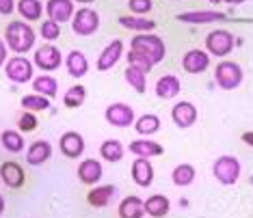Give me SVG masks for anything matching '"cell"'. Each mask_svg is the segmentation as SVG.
<instances>
[{"instance_id":"obj_36","label":"cell","mask_w":253,"mask_h":218,"mask_svg":"<svg viewBox=\"0 0 253 218\" xmlns=\"http://www.w3.org/2000/svg\"><path fill=\"white\" fill-rule=\"evenodd\" d=\"M128 63H130V67H136V70H141L143 73H147L149 70H152V61L145 59L143 54L139 52H134V50H130V54H128Z\"/></svg>"},{"instance_id":"obj_30","label":"cell","mask_w":253,"mask_h":218,"mask_svg":"<svg viewBox=\"0 0 253 218\" xmlns=\"http://www.w3.org/2000/svg\"><path fill=\"white\" fill-rule=\"evenodd\" d=\"M100 153H102V158L106 160V162H119V160L124 158V145L119 141H104L102 143V147H100Z\"/></svg>"},{"instance_id":"obj_20","label":"cell","mask_w":253,"mask_h":218,"mask_svg":"<svg viewBox=\"0 0 253 218\" xmlns=\"http://www.w3.org/2000/svg\"><path fill=\"white\" fill-rule=\"evenodd\" d=\"M130 151L134 153L136 158H152V156H163L165 149H163V145H158V143L143 139V141H132Z\"/></svg>"},{"instance_id":"obj_28","label":"cell","mask_w":253,"mask_h":218,"mask_svg":"<svg viewBox=\"0 0 253 218\" xmlns=\"http://www.w3.org/2000/svg\"><path fill=\"white\" fill-rule=\"evenodd\" d=\"M171 180H173L175 186H191L195 182V166L193 164H177L173 169V173H171Z\"/></svg>"},{"instance_id":"obj_38","label":"cell","mask_w":253,"mask_h":218,"mask_svg":"<svg viewBox=\"0 0 253 218\" xmlns=\"http://www.w3.org/2000/svg\"><path fill=\"white\" fill-rule=\"evenodd\" d=\"M18 125H20V130L22 132H33L37 128V117H35V112H24L20 117V121H18Z\"/></svg>"},{"instance_id":"obj_11","label":"cell","mask_w":253,"mask_h":218,"mask_svg":"<svg viewBox=\"0 0 253 218\" xmlns=\"http://www.w3.org/2000/svg\"><path fill=\"white\" fill-rule=\"evenodd\" d=\"M171 119H173L177 128H191L197 121V108L191 102H177L173 110H171Z\"/></svg>"},{"instance_id":"obj_23","label":"cell","mask_w":253,"mask_h":218,"mask_svg":"<svg viewBox=\"0 0 253 218\" xmlns=\"http://www.w3.org/2000/svg\"><path fill=\"white\" fill-rule=\"evenodd\" d=\"M67 72H70L72 78H83L84 73L89 72L87 56H84L83 52H78V50L70 52V54H67Z\"/></svg>"},{"instance_id":"obj_15","label":"cell","mask_w":253,"mask_h":218,"mask_svg":"<svg viewBox=\"0 0 253 218\" xmlns=\"http://www.w3.org/2000/svg\"><path fill=\"white\" fill-rule=\"evenodd\" d=\"M132 180L136 182V186L147 188L154 182V166L149 164L147 158H136L132 164Z\"/></svg>"},{"instance_id":"obj_39","label":"cell","mask_w":253,"mask_h":218,"mask_svg":"<svg viewBox=\"0 0 253 218\" xmlns=\"http://www.w3.org/2000/svg\"><path fill=\"white\" fill-rule=\"evenodd\" d=\"M128 7L134 15H143V13H149V11H152V0H130Z\"/></svg>"},{"instance_id":"obj_32","label":"cell","mask_w":253,"mask_h":218,"mask_svg":"<svg viewBox=\"0 0 253 218\" xmlns=\"http://www.w3.org/2000/svg\"><path fill=\"white\" fill-rule=\"evenodd\" d=\"M48 106H50V97H43L39 93H31V95L22 97V108L28 112H42Z\"/></svg>"},{"instance_id":"obj_3","label":"cell","mask_w":253,"mask_h":218,"mask_svg":"<svg viewBox=\"0 0 253 218\" xmlns=\"http://www.w3.org/2000/svg\"><path fill=\"white\" fill-rule=\"evenodd\" d=\"M214 78H216V84L221 89L232 91L236 87H240V82H243V70H240L238 63L223 61V63H218V65H216Z\"/></svg>"},{"instance_id":"obj_45","label":"cell","mask_w":253,"mask_h":218,"mask_svg":"<svg viewBox=\"0 0 253 218\" xmlns=\"http://www.w3.org/2000/svg\"><path fill=\"white\" fill-rule=\"evenodd\" d=\"M78 2H83V4H87V2H93V0H78Z\"/></svg>"},{"instance_id":"obj_1","label":"cell","mask_w":253,"mask_h":218,"mask_svg":"<svg viewBox=\"0 0 253 218\" xmlns=\"http://www.w3.org/2000/svg\"><path fill=\"white\" fill-rule=\"evenodd\" d=\"M4 39H7V45L15 54H26L28 50H33V45H35V31H33L31 24L18 20V22H11L7 26Z\"/></svg>"},{"instance_id":"obj_5","label":"cell","mask_w":253,"mask_h":218,"mask_svg":"<svg viewBox=\"0 0 253 218\" xmlns=\"http://www.w3.org/2000/svg\"><path fill=\"white\" fill-rule=\"evenodd\" d=\"M4 73L11 82H18V84H24V82H31L33 80V63L24 59V56H13L7 65H4Z\"/></svg>"},{"instance_id":"obj_2","label":"cell","mask_w":253,"mask_h":218,"mask_svg":"<svg viewBox=\"0 0 253 218\" xmlns=\"http://www.w3.org/2000/svg\"><path fill=\"white\" fill-rule=\"evenodd\" d=\"M132 50L134 52L143 54L145 59L152 61V65H156L165 59L167 54V48H165V41L156 35H149V33H141V35L132 37Z\"/></svg>"},{"instance_id":"obj_25","label":"cell","mask_w":253,"mask_h":218,"mask_svg":"<svg viewBox=\"0 0 253 218\" xmlns=\"http://www.w3.org/2000/svg\"><path fill=\"white\" fill-rule=\"evenodd\" d=\"M113 194H115V186H95L93 190L87 194V201L93 208H106V205L111 203Z\"/></svg>"},{"instance_id":"obj_17","label":"cell","mask_w":253,"mask_h":218,"mask_svg":"<svg viewBox=\"0 0 253 218\" xmlns=\"http://www.w3.org/2000/svg\"><path fill=\"white\" fill-rule=\"evenodd\" d=\"M78 180L83 183H87V186H93V183H97L102 180V164L97 162V160H93V158L80 162V166H78Z\"/></svg>"},{"instance_id":"obj_33","label":"cell","mask_w":253,"mask_h":218,"mask_svg":"<svg viewBox=\"0 0 253 218\" xmlns=\"http://www.w3.org/2000/svg\"><path fill=\"white\" fill-rule=\"evenodd\" d=\"M84 100H87V89H84L83 84H76V87H72L65 93V100H63V104H65L67 108H78V106L84 104Z\"/></svg>"},{"instance_id":"obj_29","label":"cell","mask_w":253,"mask_h":218,"mask_svg":"<svg viewBox=\"0 0 253 218\" xmlns=\"http://www.w3.org/2000/svg\"><path fill=\"white\" fill-rule=\"evenodd\" d=\"M42 9L43 7L39 0H20L18 2V11L26 22H37L42 18Z\"/></svg>"},{"instance_id":"obj_8","label":"cell","mask_w":253,"mask_h":218,"mask_svg":"<svg viewBox=\"0 0 253 218\" xmlns=\"http://www.w3.org/2000/svg\"><path fill=\"white\" fill-rule=\"evenodd\" d=\"M104 117H106L108 123L115 125V128H128V125L134 123V110H132L128 104H122V102L108 106Z\"/></svg>"},{"instance_id":"obj_31","label":"cell","mask_w":253,"mask_h":218,"mask_svg":"<svg viewBox=\"0 0 253 218\" xmlns=\"http://www.w3.org/2000/svg\"><path fill=\"white\" fill-rule=\"evenodd\" d=\"M0 141H2V147L11 153H20L22 149H24V139H22V134H18L15 130H4L2 134H0Z\"/></svg>"},{"instance_id":"obj_44","label":"cell","mask_w":253,"mask_h":218,"mask_svg":"<svg viewBox=\"0 0 253 218\" xmlns=\"http://www.w3.org/2000/svg\"><path fill=\"white\" fill-rule=\"evenodd\" d=\"M225 2H229V4H240V2H245V0H225Z\"/></svg>"},{"instance_id":"obj_21","label":"cell","mask_w":253,"mask_h":218,"mask_svg":"<svg viewBox=\"0 0 253 218\" xmlns=\"http://www.w3.org/2000/svg\"><path fill=\"white\" fill-rule=\"evenodd\" d=\"M180 22H191V24H208V22H221L225 20V13H216V11H188V13L177 15Z\"/></svg>"},{"instance_id":"obj_24","label":"cell","mask_w":253,"mask_h":218,"mask_svg":"<svg viewBox=\"0 0 253 218\" xmlns=\"http://www.w3.org/2000/svg\"><path fill=\"white\" fill-rule=\"evenodd\" d=\"M145 208H143V201L139 197H126L119 205V216L122 218H143Z\"/></svg>"},{"instance_id":"obj_4","label":"cell","mask_w":253,"mask_h":218,"mask_svg":"<svg viewBox=\"0 0 253 218\" xmlns=\"http://www.w3.org/2000/svg\"><path fill=\"white\" fill-rule=\"evenodd\" d=\"M212 173L223 186H234L240 177V162L234 156H221L212 166Z\"/></svg>"},{"instance_id":"obj_12","label":"cell","mask_w":253,"mask_h":218,"mask_svg":"<svg viewBox=\"0 0 253 218\" xmlns=\"http://www.w3.org/2000/svg\"><path fill=\"white\" fill-rule=\"evenodd\" d=\"M208 65H210V56L204 50H188L182 59V67L188 73H201L208 70Z\"/></svg>"},{"instance_id":"obj_9","label":"cell","mask_w":253,"mask_h":218,"mask_svg":"<svg viewBox=\"0 0 253 218\" xmlns=\"http://www.w3.org/2000/svg\"><path fill=\"white\" fill-rule=\"evenodd\" d=\"M61 52H59V48H54V45H50V43H45L42 45V48L35 52V65L39 67V70H43V72H54V70H59L61 67Z\"/></svg>"},{"instance_id":"obj_22","label":"cell","mask_w":253,"mask_h":218,"mask_svg":"<svg viewBox=\"0 0 253 218\" xmlns=\"http://www.w3.org/2000/svg\"><path fill=\"white\" fill-rule=\"evenodd\" d=\"M180 89H182V84L177 80V76H163L156 82V95L160 100H173L180 93Z\"/></svg>"},{"instance_id":"obj_43","label":"cell","mask_w":253,"mask_h":218,"mask_svg":"<svg viewBox=\"0 0 253 218\" xmlns=\"http://www.w3.org/2000/svg\"><path fill=\"white\" fill-rule=\"evenodd\" d=\"M4 212V199H2V194H0V214Z\"/></svg>"},{"instance_id":"obj_26","label":"cell","mask_w":253,"mask_h":218,"mask_svg":"<svg viewBox=\"0 0 253 218\" xmlns=\"http://www.w3.org/2000/svg\"><path fill=\"white\" fill-rule=\"evenodd\" d=\"M119 24L124 28H130V31H154L156 28V22L143 18V15H124V18H119Z\"/></svg>"},{"instance_id":"obj_6","label":"cell","mask_w":253,"mask_h":218,"mask_svg":"<svg viewBox=\"0 0 253 218\" xmlns=\"http://www.w3.org/2000/svg\"><path fill=\"white\" fill-rule=\"evenodd\" d=\"M97 26H100V15L95 13L93 9H80L74 13V20H72V28L78 33V35L83 37H89L93 35L97 31Z\"/></svg>"},{"instance_id":"obj_46","label":"cell","mask_w":253,"mask_h":218,"mask_svg":"<svg viewBox=\"0 0 253 218\" xmlns=\"http://www.w3.org/2000/svg\"><path fill=\"white\" fill-rule=\"evenodd\" d=\"M210 2H212V4H218V2H223V0H210Z\"/></svg>"},{"instance_id":"obj_18","label":"cell","mask_w":253,"mask_h":218,"mask_svg":"<svg viewBox=\"0 0 253 218\" xmlns=\"http://www.w3.org/2000/svg\"><path fill=\"white\" fill-rule=\"evenodd\" d=\"M143 208H145V214L152 216V218H163L169 214V199L165 197V194H152V197H147L143 201Z\"/></svg>"},{"instance_id":"obj_35","label":"cell","mask_w":253,"mask_h":218,"mask_svg":"<svg viewBox=\"0 0 253 218\" xmlns=\"http://www.w3.org/2000/svg\"><path fill=\"white\" fill-rule=\"evenodd\" d=\"M126 80H128V84L136 91V93H145V89H147L145 73H143L141 70H136V67H128V70H126Z\"/></svg>"},{"instance_id":"obj_27","label":"cell","mask_w":253,"mask_h":218,"mask_svg":"<svg viewBox=\"0 0 253 218\" xmlns=\"http://www.w3.org/2000/svg\"><path fill=\"white\" fill-rule=\"evenodd\" d=\"M33 89H35L39 95L52 100V97H56V93H59V82H56L52 76H39L33 80Z\"/></svg>"},{"instance_id":"obj_34","label":"cell","mask_w":253,"mask_h":218,"mask_svg":"<svg viewBox=\"0 0 253 218\" xmlns=\"http://www.w3.org/2000/svg\"><path fill=\"white\" fill-rule=\"evenodd\" d=\"M160 130V119L156 114H143L136 119V132L139 134H156Z\"/></svg>"},{"instance_id":"obj_19","label":"cell","mask_w":253,"mask_h":218,"mask_svg":"<svg viewBox=\"0 0 253 218\" xmlns=\"http://www.w3.org/2000/svg\"><path fill=\"white\" fill-rule=\"evenodd\" d=\"M0 180L9 188H20L24 183V171H22L18 162H4L0 166Z\"/></svg>"},{"instance_id":"obj_42","label":"cell","mask_w":253,"mask_h":218,"mask_svg":"<svg viewBox=\"0 0 253 218\" xmlns=\"http://www.w3.org/2000/svg\"><path fill=\"white\" fill-rule=\"evenodd\" d=\"M243 143H247V145L253 147V132H245V134H243Z\"/></svg>"},{"instance_id":"obj_14","label":"cell","mask_w":253,"mask_h":218,"mask_svg":"<svg viewBox=\"0 0 253 218\" xmlns=\"http://www.w3.org/2000/svg\"><path fill=\"white\" fill-rule=\"evenodd\" d=\"M45 9H48L50 20L56 22V24H63V22L74 18V13H76V11H74L72 0H48Z\"/></svg>"},{"instance_id":"obj_7","label":"cell","mask_w":253,"mask_h":218,"mask_svg":"<svg viewBox=\"0 0 253 218\" xmlns=\"http://www.w3.org/2000/svg\"><path fill=\"white\" fill-rule=\"evenodd\" d=\"M206 48L212 56H227L234 50V37L229 31H212L206 37Z\"/></svg>"},{"instance_id":"obj_41","label":"cell","mask_w":253,"mask_h":218,"mask_svg":"<svg viewBox=\"0 0 253 218\" xmlns=\"http://www.w3.org/2000/svg\"><path fill=\"white\" fill-rule=\"evenodd\" d=\"M4 59H7V45L0 41V65L4 63Z\"/></svg>"},{"instance_id":"obj_37","label":"cell","mask_w":253,"mask_h":218,"mask_svg":"<svg viewBox=\"0 0 253 218\" xmlns=\"http://www.w3.org/2000/svg\"><path fill=\"white\" fill-rule=\"evenodd\" d=\"M59 35H61V31H59V24H56V22L48 20V22H43V24H42V37L43 39H48V41H54Z\"/></svg>"},{"instance_id":"obj_40","label":"cell","mask_w":253,"mask_h":218,"mask_svg":"<svg viewBox=\"0 0 253 218\" xmlns=\"http://www.w3.org/2000/svg\"><path fill=\"white\" fill-rule=\"evenodd\" d=\"M13 7H15L13 0H0V15H9V13H13Z\"/></svg>"},{"instance_id":"obj_10","label":"cell","mask_w":253,"mask_h":218,"mask_svg":"<svg viewBox=\"0 0 253 218\" xmlns=\"http://www.w3.org/2000/svg\"><path fill=\"white\" fill-rule=\"evenodd\" d=\"M122 54H124V43L119 41V39H115V41H111L104 50H102L100 59H97V70H100V72H108L111 67H115L119 63Z\"/></svg>"},{"instance_id":"obj_13","label":"cell","mask_w":253,"mask_h":218,"mask_svg":"<svg viewBox=\"0 0 253 218\" xmlns=\"http://www.w3.org/2000/svg\"><path fill=\"white\" fill-rule=\"evenodd\" d=\"M59 147L65 158H78L80 153L84 151V139L78 134V132H65L59 141Z\"/></svg>"},{"instance_id":"obj_16","label":"cell","mask_w":253,"mask_h":218,"mask_svg":"<svg viewBox=\"0 0 253 218\" xmlns=\"http://www.w3.org/2000/svg\"><path fill=\"white\" fill-rule=\"evenodd\" d=\"M52 156V145L48 141H35L26 151V162L31 166H39Z\"/></svg>"}]
</instances>
